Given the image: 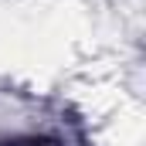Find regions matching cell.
<instances>
[{
    "label": "cell",
    "instance_id": "obj_1",
    "mask_svg": "<svg viewBox=\"0 0 146 146\" xmlns=\"http://www.w3.org/2000/svg\"><path fill=\"white\" fill-rule=\"evenodd\" d=\"M27 146H48V143H27Z\"/></svg>",
    "mask_w": 146,
    "mask_h": 146
}]
</instances>
